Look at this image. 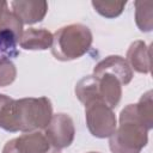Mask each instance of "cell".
Instances as JSON below:
<instances>
[{"label":"cell","instance_id":"cell-14","mask_svg":"<svg viewBox=\"0 0 153 153\" xmlns=\"http://www.w3.org/2000/svg\"><path fill=\"white\" fill-rule=\"evenodd\" d=\"M126 5L127 1H92L93 8L105 18L118 17Z\"/></svg>","mask_w":153,"mask_h":153},{"label":"cell","instance_id":"cell-5","mask_svg":"<svg viewBox=\"0 0 153 153\" xmlns=\"http://www.w3.org/2000/svg\"><path fill=\"white\" fill-rule=\"evenodd\" d=\"M43 134L45 135L50 146H53L55 149H62L71 146L75 135L72 117L62 112L53 115Z\"/></svg>","mask_w":153,"mask_h":153},{"label":"cell","instance_id":"cell-17","mask_svg":"<svg viewBox=\"0 0 153 153\" xmlns=\"http://www.w3.org/2000/svg\"><path fill=\"white\" fill-rule=\"evenodd\" d=\"M2 153H23V152L19 149V147L17 145V140L14 137L5 143V146L2 148Z\"/></svg>","mask_w":153,"mask_h":153},{"label":"cell","instance_id":"cell-6","mask_svg":"<svg viewBox=\"0 0 153 153\" xmlns=\"http://www.w3.org/2000/svg\"><path fill=\"white\" fill-rule=\"evenodd\" d=\"M23 33V24L8 10V2L0 0V43L13 48Z\"/></svg>","mask_w":153,"mask_h":153},{"label":"cell","instance_id":"cell-7","mask_svg":"<svg viewBox=\"0 0 153 153\" xmlns=\"http://www.w3.org/2000/svg\"><path fill=\"white\" fill-rule=\"evenodd\" d=\"M111 74L116 76L122 86L128 85L131 79H133V71L126 59H123L120 55H110L102 61H99L94 68H93V74Z\"/></svg>","mask_w":153,"mask_h":153},{"label":"cell","instance_id":"cell-3","mask_svg":"<svg viewBox=\"0 0 153 153\" xmlns=\"http://www.w3.org/2000/svg\"><path fill=\"white\" fill-rule=\"evenodd\" d=\"M92 44V32L84 24H69L53 35L51 54L56 60L71 61L81 57Z\"/></svg>","mask_w":153,"mask_h":153},{"label":"cell","instance_id":"cell-13","mask_svg":"<svg viewBox=\"0 0 153 153\" xmlns=\"http://www.w3.org/2000/svg\"><path fill=\"white\" fill-rule=\"evenodd\" d=\"M135 22L140 31L149 32L153 29V2L152 1H135Z\"/></svg>","mask_w":153,"mask_h":153},{"label":"cell","instance_id":"cell-15","mask_svg":"<svg viewBox=\"0 0 153 153\" xmlns=\"http://www.w3.org/2000/svg\"><path fill=\"white\" fill-rule=\"evenodd\" d=\"M137 112L140 117L143 120L146 126L149 128V130L153 128V102H152V91H147L141 96L139 102L135 104Z\"/></svg>","mask_w":153,"mask_h":153},{"label":"cell","instance_id":"cell-1","mask_svg":"<svg viewBox=\"0 0 153 153\" xmlns=\"http://www.w3.org/2000/svg\"><path fill=\"white\" fill-rule=\"evenodd\" d=\"M53 117V105L47 97L10 98L0 114V128L16 133L45 129Z\"/></svg>","mask_w":153,"mask_h":153},{"label":"cell","instance_id":"cell-12","mask_svg":"<svg viewBox=\"0 0 153 153\" xmlns=\"http://www.w3.org/2000/svg\"><path fill=\"white\" fill-rule=\"evenodd\" d=\"M17 145L23 153H48L50 143L45 135L38 130L31 133H24L16 137Z\"/></svg>","mask_w":153,"mask_h":153},{"label":"cell","instance_id":"cell-18","mask_svg":"<svg viewBox=\"0 0 153 153\" xmlns=\"http://www.w3.org/2000/svg\"><path fill=\"white\" fill-rule=\"evenodd\" d=\"M88 153H99V152H88Z\"/></svg>","mask_w":153,"mask_h":153},{"label":"cell","instance_id":"cell-11","mask_svg":"<svg viewBox=\"0 0 153 153\" xmlns=\"http://www.w3.org/2000/svg\"><path fill=\"white\" fill-rule=\"evenodd\" d=\"M149 47L143 41H135L130 44L127 51V62L137 73L147 74L151 72Z\"/></svg>","mask_w":153,"mask_h":153},{"label":"cell","instance_id":"cell-4","mask_svg":"<svg viewBox=\"0 0 153 153\" xmlns=\"http://www.w3.org/2000/svg\"><path fill=\"white\" fill-rule=\"evenodd\" d=\"M85 118L90 133L98 139L110 137L117 127L112 109L99 99L85 104Z\"/></svg>","mask_w":153,"mask_h":153},{"label":"cell","instance_id":"cell-8","mask_svg":"<svg viewBox=\"0 0 153 153\" xmlns=\"http://www.w3.org/2000/svg\"><path fill=\"white\" fill-rule=\"evenodd\" d=\"M10 6L12 7V12L16 17L24 24H35L41 22L47 12H48V2L47 1H26V0H18L11 1Z\"/></svg>","mask_w":153,"mask_h":153},{"label":"cell","instance_id":"cell-10","mask_svg":"<svg viewBox=\"0 0 153 153\" xmlns=\"http://www.w3.org/2000/svg\"><path fill=\"white\" fill-rule=\"evenodd\" d=\"M20 48L25 50H45L51 47L53 33L45 29H26L19 38Z\"/></svg>","mask_w":153,"mask_h":153},{"label":"cell","instance_id":"cell-9","mask_svg":"<svg viewBox=\"0 0 153 153\" xmlns=\"http://www.w3.org/2000/svg\"><path fill=\"white\" fill-rule=\"evenodd\" d=\"M97 81V92L100 98L109 108L114 109L118 105L122 97V84L111 74H92Z\"/></svg>","mask_w":153,"mask_h":153},{"label":"cell","instance_id":"cell-2","mask_svg":"<svg viewBox=\"0 0 153 153\" xmlns=\"http://www.w3.org/2000/svg\"><path fill=\"white\" fill-rule=\"evenodd\" d=\"M148 131L136 105L128 104L120 114L118 127L109 137V148L111 153H140L148 142Z\"/></svg>","mask_w":153,"mask_h":153},{"label":"cell","instance_id":"cell-16","mask_svg":"<svg viewBox=\"0 0 153 153\" xmlns=\"http://www.w3.org/2000/svg\"><path fill=\"white\" fill-rule=\"evenodd\" d=\"M17 76V69L14 63L6 59H0V87H5L11 85Z\"/></svg>","mask_w":153,"mask_h":153}]
</instances>
